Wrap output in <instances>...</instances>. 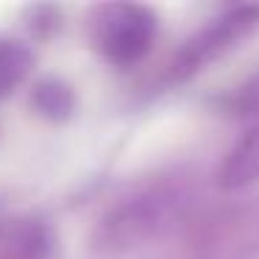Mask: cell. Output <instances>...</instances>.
Here are the masks:
<instances>
[{"mask_svg":"<svg viewBox=\"0 0 259 259\" xmlns=\"http://www.w3.org/2000/svg\"><path fill=\"white\" fill-rule=\"evenodd\" d=\"M31 64H34V56L23 42L0 39V98L12 95L23 84Z\"/></svg>","mask_w":259,"mask_h":259,"instance_id":"cell-5","label":"cell"},{"mask_svg":"<svg viewBox=\"0 0 259 259\" xmlns=\"http://www.w3.org/2000/svg\"><path fill=\"white\" fill-rule=\"evenodd\" d=\"M259 179V128H251L237 140V145L226 153L218 170V184L223 190H242Z\"/></svg>","mask_w":259,"mask_h":259,"instance_id":"cell-4","label":"cell"},{"mask_svg":"<svg viewBox=\"0 0 259 259\" xmlns=\"http://www.w3.org/2000/svg\"><path fill=\"white\" fill-rule=\"evenodd\" d=\"M156 36V17L145 6H106L95 23V42L112 64H134L151 51Z\"/></svg>","mask_w":259,"mask_h":259,"instance_id":"cell-2","label":"cell"},{"mask_svg":"<svg viewBox=\"0 0 259 259\" xmlns=\"http://www.w3.org/2000/svg\"><path fill=\"white\" fill-rule=\"evenodd\" d=\"M34 101H36V109L45 112L48 117H64V114L73 109V95H70V90L62 84H53V81L36 87Z\"/></svg>","mask_w":259,"mask_h":259,"instance_id":"cell-6","label":"cell"},{"mask_svg":"<svg viewBox=\"0 0 259 259\" xmlns=\"http://www.w3.org/2000/svg\"><path fill=\"white\" fill-rule=\"evenodd\" d=\"M256 28H259V6L234 9V12L223 14L220 20H214L195 42H190V48H184V56H181L179 67L184 73L203 67L206 62L223 56L229 48H234V42L245 39Z\"/></svg>","mask_w":259,"mask_h":259,"instance_id":"cell-3","label":"cell"},{"mask_svg":"<svg viewBox=\"0 0 259 259\" xmlns=\"http://www.w3.org/2000/svg\"><path fill=\"white\" fill-rule=\"evenodd\" d=\"M176 209H179V195L170 190H153L145 195H137L123 206L112 209L101 220L95 240L101 242V248H112V251L134 248L151 240L162 226H167Z\"/></svg>","mask_w":259,"mask_h":259,"instance_id":"cell-1","label":"cell"}]
</instances>
